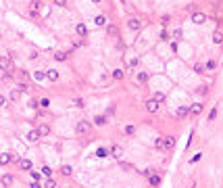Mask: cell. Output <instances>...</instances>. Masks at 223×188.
<instances>
[{"instance_id":"ffe728a7","label":"cell","mask_w":223,"mask_h":188,"mask_svg":"<svg viewBox=\"0 0 223 188\" xmlns=\"http://www.w3.org/2000/svg\"><path fill=\"white\" fill-rule=\"evenodd\" d=\"M94 23H96V25H100V27H102V25H106V17H104V15H98V17H96V19H94Z\"/></svg>"},{"instance_id":"cb8c5ba5","label":"cell","mask_w":223,"mask_h":188,"mask_svg":"<svg viewBox=\"0 0 223 188\" xmlns=\"http://www.w3.org/2000/svg\"><path fill=\"white\" fill-rule=\"evenodd\" d=\"M111 153H113V157H115V159H121V155H123L119 146H113V150H111Z\"/></svg>"},{"instance_id":"ab89813d","label":"cell","mask_w":223,"mask_h":188,"mask_svg":"<svg viewBox=\"0 0 223 188\" xmlns=\"http://www.w3.org/2000/svg\"><path fill=\"white\" fill-rule=\"evenodd\" d=\"M173 38H175V40H179V38H181V29H173Z\"/></svg>"},{"instance_id":"ba28073f","label":"cell","mask_w":223,"mask_h":188,"mask_svg":"<svg viewBox=\"0 0 223 188\" xmlns=\"http://www.w3.org/2000/svg\"><path fill=\"white\" fill-rule=\"evenodd\" d=\"M75 32H77V36H82V38L88 36V27H86L84 23H77V25H75Z\"/></svg>"},{"instance_id":"4316f807","label":"cell","mask_w":223,"mask_h":188,"mask_svg":"<svg viewBox=\"0 0 223 188\" xmlns=\"http://www.w3.org/2000/svg\"><path fill=\"white\" fill-rule=\"evenodd\" d=\"M154 100H156V102H165V94L163 92H154Z\"/></svg>"},{"instance_id":"7c38bea8","label":"cell","mask_w":223,"mask_h":188,"mask_svg":"<svg viewBox=\"0 0 223 188\" xmlns=\"http://www.w3.org/2000/svg\"><path fill=\"white\" fill-rule=\"evenodd\" d=\"M148 182H150V186H159L161 184V176L159 174H150L148 176Z\"/></svg>"},{"instance_id":"2e32d148","label":"cell","mask_w":223,"mask_h":188,"mask_svg":"<svg viewBox=\"0 0 223 188\" xmlns=\"http://www.w3.org/2000/svg\"><path fill=\"white\" fill-rule=\"evenodd\" d=\"M94 123L96 126H106V115H96L94 117Z\"/></svg>"},{"instance_id":"1f68e13d","label":"cell","mask_w":223,"mask_h":188,"mask_svg":"<svg viewBox=\"0 0 223 188\" xmlns=\"http://www.w3.org/2000/svg\"><path fill=\"white\" fill-rule=\"evenodd\" d=\"M34 77H36L38 82H40V80H44V77H46V71H36V75H34Z\"/></svg>"},{"instance_id":"d6a6232c","label":"cell","mask_w":223,"mask_h":188,"mask_svg":"<svg viewBox=\"0 0 223 188\" xmlns=\"http://www.w3.org/2000/svg\"><path fill=\"white\" fill-rule=\"evenodd\" d=\"M19 96H21L19 90H13V92H10V100H19Z\"/></svg>"},{"instance_id":"83f0119b","label":"cell","mask_w":223,"mask_h":188,"mask_svg":"<svg viewBox=\"0 0 223 188\" xmlns=\"http://www.w3.org/2000/svg\"><path fill=\"white\" fill-rule=\"evenodd\" d=\"M44 188H56V182H54L52 178H48V180H46V184H44Z\"/></svg>"},{"instance_id":"277c9868","label":"cell","mask_w":223,"mask_h":188,"mask_svg":"<svg viewBox=\"0 0 223 188\" xmlns=\"http://www.w3.org/2000/svg\"><path fill=\"white\" fill-rule=\"evenodd\" d=\"M127 27H129L132 32H140V29H142V21L135 19V17H132V19L127 21Z\"/></svg>"},{"instance_id":"d4e9b609","label":"cell","mask_w":223,"mask_h":188,"mask_svg":"<svg viewBox=\"0 0 223 188\" xmlns=\"http://www.w3.org/2000/svg\"><path fill=\"white\" fill-rule=\"evenodd\" d=\"M54 59H56V61H65V59H67V52H61V50H58V52H54Z\"/></svg>"},{"instance_id":"e575fe53","label":"cell","mask_w":223,"mask_h":188,"mask_svg":"<svg viewBox=\"0 0 223 188\" xmlns=\"http://www.w3.org/2000/svg\"><path fill=\"white\" fill-rule=\"evenodd\" d=\"M194 71H196V73H204V67L198 63V65H194Z\"/></svg>"},{"instance_id":"30bf717a","label":"cell","mask_w":223,"mask_h":188,"mask_svg":"<svg viewBox=\"0 0 223 188\" xmlns=\"http://www.w3.org/2000/svg\"><path fill=\"white\" fill-rule=\"evenodd\" d=\"M135 82H138V84H146V82H148V73H146V71H138Z\"/></svg>"},{"instance_id":"7a4b0ae2","label":"cell","mask_w":223,"mask_h":188,"mask_svg":"<svg viewBox=\"0 0 223 188\" xmlns=\"http://www.w3.org/2000/svg\"><path fill=\"white\" fill-rule=\"evenodd\" d=\"M0 69H2V71H10V69H13V59H10L8 54H2V56H0Z\"/></svg>"},{"instance_id":"ee69618b","label":"cell","mask_w":223,"mask_h":188,"mask_svg":"<svg viewBox=\"0 0 223 188\" xmlns=\"http://www.w3.org/2000/svg\"><path fill=\"white\" fill-rule=\"evenodd\" d=\"M4 105H6V98H4V96L0 94V107H4Z\"/></svg>"},{"instance_id":"44dd1931","label":"cell","mask_w":223,"mask_h":188,"mask_svg":"<svg viewBox=\"0 0 223 188\" xmlns=\"http://www.w3.org/2000/svg\"><path fill=\"white\" fill-rule=\"evenodd\" d=\"M213 42H215V44H221L223 42V34L221 32H215V34H213Z\"/></svg>"},{"instance_id":"f1b7e54d","label":"cell","mask_w":223,"mask_h":188,"mask_svg":"<svg viewBox=\"0 0 223 188\" xmlns=\"http://www.w3.org/2000/svg\"><path fill=\"white\" fill-rule=\"evenodd\" d=\"M125 134H127V136H134L135 134V126H127V128H125Z\"/></svg>"},{"instance_id":"f6af8a7d","label":"cell","mask_w":223,"mask_h":188,"mask_svg":"<svg viewBox=\"0 0 223 188\" xmlns=\"http://www.w3.org/2000/svg\"><path fill=\"white\" fill-rule=\"evenodd\" d=\"M29 188H42V186H40V182H31V186H29Z\"/></svg>"},{"instance_id":"9c48e42d","label":"cell","mask_w":223,"mask_h":188,"mask_svg":"<svg viewBox=\"0 0 223 188\" xmlns=\"http://www.w3.org/2000/svg\"><path fill=\"white\" fill-rule=\"evenodd\" d=\"M202 107H204V105H200V102H194V105L190 107V115H200V113H202Z\"/></svg>"},{"instance_id":"74e56055","label":"cell","mask_w":223,"mask_h":188,"mask_svg":"<svg viewBox=\"0 0 223 188\" xmlns=\"http://www.w3.org/2000/svg\"><path fill=\"white\" fill-rule=\"evenodd\" d=\"M31 178H34V182H40L42 176H40V171H31Z\"/></svg>"},{"instance_id":"7402d4cb","label":"cell","mask_w":223,"mask_h":188,"mask_svg":"<svg viewBox=\"0 0 223 188\" xmlns=\"http://www.w3.org/2000/svg\"><path fill=\"white\" fill-rule=\"evenodd\" d=\"M106 34H109V36H119V29H117L115 25H109V27H106Z\"/></svg>"},{"instance_id":"7bdbcfd3","label":"cell","mask_w":223,"mask_h":188,"mask_svg":"<svg viewBox=\"0 0 223 188\" xmlns=\"http://www.w3.org/2000/svg\"><path fill=\"white\" fill-rule=\"evenodd\" d=\"M54 4H56V6H65V4H67V0H54Z\"/></svg>"},{"instance_id":"836d02e7","label":"cell","mask_w":223,"mask_h":188,"mask_svg":"<svg viewBox=\"0 0 223 188\" xmlns=\"http://www.w3.org/2000/svg\"><path fill=\"white\" fill-rule=\"evenodd\" d=\"M215 67H217V63H215V61H209V63H207V69H209V71H213Z\"/></svg>"},{"instance_id":"e0dca14e","label":"cell","mask_w":223,"mask_h":188,"mask_svg":"<svg viewBox=\"0 0 223 188\" xmlns=\"http://www.w3.org/2000/svg\"><path fill=\"white\" fill-rule=\"evenodd\" d=\"M186 115H190V107L183 105V107H179V109H177V117H186Z\"/></svg>"},{"instance_id":"bcb514c9","label":"cell","mask_w":223,"mask_h":188,"mask_svg":"<svg viewBox=\"0 0 223 188\" xmlns=\"http://www.w3.org/2000/svg\"><path fill=\"white\" fill-rule=\"evenodd\" d=\"M92 2H94V4H98V2H102V0H92Z\"/></svg>"},{"instance_id":"3957f363","label":"cell","mask_w":223,"mask_h":188,"mask_svg":"<svg viewBox=\"0 0 223 188\" xmlns=\"http://www.w3.org/2000/svg\"><path fill=\"white\" fill-rule=\"evenodd\" d=\"M173 146H175L173 136H163V150H173Z\"/></svg>"},{"instance_id":"ac0fdd59","label":"cell","mask_w":223,"mask_h":188,"mask_svg":"<svg viewBox=\"0 0 223 188\" xmlns=\"http://www.w3.org/2000/svg\"><path fill=\"white\" fill-rule=\"evenodd\" d=\"M38 138H40V136H38V132H36V130L27 132V142H38Z\"/></svg>"},{"instance_id":"5b68a950","label":"cell","mask_w":223,"mask_h":188,"mask_svg":"<svg viewBox=\"0 0 223 188\" xmlns=\"http://www.w3.org/2000/svg\"><path fill=\"white\" fill-rule=\"evenodd\" d=\"M192 23H196V25L207 23V15H204V13H194V15H192Z\"/></svg>"},{"instance_id":"d590c367","label":"cell","mask_w":223,"mask_h":188,"mask_svg":"<svg viewBox=\"0 0 223 188\" xmlns=\"http://www.w3.org/2000/svg\"><path fill=\"white\" fill-rule=\"evenodd\" d=\"M215 117H217V107H215V109H213V111H211V113H209V121H213V119H215Z\"/></svg>"},{"instance_id":"6da1fadb","label":"cell","mask_w":223,"mask_h":188,"mask_svg":"<svg viewBox=\"0 0 223 188\" xmlns=\"http://www.w3.org/2000/svg\"><path fill=\"white\" fill-rule=\"evenodd\" d=\"M90 130H92V123L90 121H79L77 128H75L77 136H86V134H90Z\"/></svg>"},{"instance_id":"4dcf8cb0","label":"cell","mask_w":223,"mask_h":188,"mask_svg":"<svg viewBox=\"0 0 223 188\" xmlns=\"http://www.w3.org/2000/svg\"><path fill=\"white\" fill-rule=\"evenodd\" d=\"M42 174H44L46 178H50V176H52V169H50L48 165H44V167H42Z\"/></svg>"},{"instance_id":"b9f144b4","label":"cell","mask_w":223,"mask_h":188,"mask_svg":"<svg viewBox=\"0 0 223 188\" xmlns=\"http://www.w3.org/2000/svg\"><path fill=\"white\" fill-rule=\"evenodd\" d=\"M19 75H21V80H29V73H27V71H21Z\"/></svg>"},{"instance_id":"5bb4252c","label":"cell","mask_w":223,"mask_h":188,"mask_svg":"<svg viewBox=\"0 0 223 188\" xmlns=\"http://www.w3.org/2000/svg\"><path fill=\"white\" fill-rule=\"evenodd\" d=\"M46 77H48L50 82H56V80H58V71H56V69H48V71H46Z\"/></svg>"},{"instance_id":"d6986e66","label":"cell","mask_w":223,"mask_h":188,"mask_svg":"<svg viewBox=\"0 0 223 188\" xmlns=\"http://www.w3.org/2000/svg\"><path fill=\"white\" fill-rule=\"evenodd\" d=\"M6 163H10V155L8 153H0V165H6Z\"/></svg>"},{"instance_id":"4fadbf2b","label":"cell","mask_w":223,"mask_h":188,"mask_svg":"<svg viewBox=\"0 0 223 188\" xmlns=\"http://www.w3.org/2000/svg\"><path fill=\"white\" fill-rule=\"evenodd\" d=\"M0 182H2V186H4V188H8L10 184H13V176H10V174H4V176L0 178Z\"/></svg>"},{"instance_id":"603a6c76","label":"cell","mask_w":223,"mask_h":188,"mask_svg":"<svg viewBox=\"0 0 223 188\" xmlns=\"http://www.w3.org/2000/svg\"><path fill=\"white\" fill-rule=\"evenodd\" d=\"M61 174H63V176H71V174H73L71 165H63V167H61Z\"/></svg>"},{"instance_id":"8fae6325","label":"cell","mask_w":223,"mask_h":188,"mask_svg":"<svg viewBox=\"0 0 223 188\" xmlns=\"http://www.w3.org/2000/svg\"><path fill=\"white\" fill-rule=\"evenodd\" d=\"M19 167H21L23 171H29V169H31V161H29V159H19Z\"/></svg>"},{"instance_id":"8992f818","label":"cell","mask_w":223,"mask_h":188,"mask_svg":"<svg viewBox=\"0 0 223 188\" xmlns=\"http://www.w3.org/2000/svg\"><path fill=\"white\" fill-rule=\"evenodd\" d=\"M146 111H148V113H156V111H159V102H156L154 98L146 100Z\"/></svg>"},{"instance_id":"8d00e7d4","label":"cell","mask_w":223,"mask_h":188,"mask_svg":"<svg viewBox=\"0 0 223 188\" xmlns=\"http://www.w3.org/2000/svg\"><path fill=\"white\" fill-rule=\"evenodd\" d=\"M200 157H202V153H196V155L190 159V163H196V161H200Z\"/></svg>"},{"instance_id":"f546056e","label":"cell","mask_w":223,"mask_h":188,"mask_svg":"<svg viewBox=\"0 0 223 188\" xmlns=\"http://www.w3.org/2000/svg\"><path fill=\"white\" fill-rule=\"evenodd\" d=\"M38 105H40L42 109H48V107H50V100H48V98H42V100H40Z\"/></svg>"},{"instance_id":"60d3db41","label":"cell","mask_w":223,"mask_h":188,"mask_svg":"<svg viewBox=\"0 0 223 188\" xmlns=\"http://www.w3.org/2000/svg\"><path fill=\"white\" fill-rule=\"evenodd\" d=\"M73 105H75V107H84V100H82V98H75Z\"/></svg>"},{"instance_id":"484cf974","label":"cell","mask_w":223,"mask_h":188,"mask_svg":"<svg viewBox=\"0 0 223 188\" xmlns=\"http://www.w3.org/2000/svg\"><path fill=\"white\" fill-rule=\"evenodd\" d=\"M113 77L115 80H123V71L121 69H113Z\"/></svg>"},{"instance_id":"f35d334b","label":"cell","mask_w":223,"mask_h":188,"mask_svg":"<svg viewBox=\"0 0 223 188\" xmlns=\"http://www.w3.org/2000/svg\"><path fill=\"white\" fill-rule=\"evenodd\" d=\"M154 146H156V148H161V150H163V138H156V140H154Z\"/></svg>"},{"instance_id":"52a82bcc","label":"cell","mask_w":223,"mask_h":188,"mask_svg":"<svg viewBox=\"0 0 223 188\" xmlns=\"http://www.w3.org/2000/svg\"><path fill=\"white\" fill-rule=\"evenodd\" d=\"M36 132H38V136H48V134H50V126H48V123H40Z\"/></svg>"},{"instance_id":"9a60e30c","label":"cell","mask_w":223,"mask_h":188,"mask_svg":"<svg viewBox=\"0 0 223 188\" xmlns=\"http://www.w3.org/2000/svg\"><path fill=\"white\" fill-rule=\"evenodd\" d=\"M109 155H111V153H109V148H104V146H100V148L96 150V157H98V159H106Z\"/></svg>"}]
</instances>
